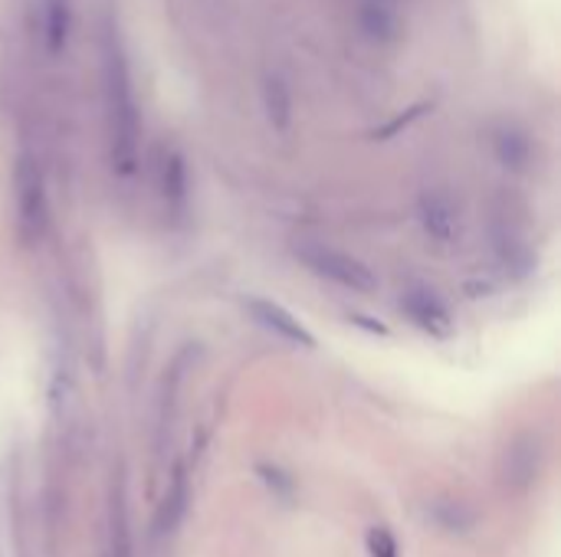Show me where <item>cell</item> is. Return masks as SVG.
<instances>
[{
  "label": "cell",
  "mask_w": 561,
  "mask_h": 557,
  "mask_svg": "<svg viewBox=\"0 0 561 557\" xmlns=\"http://www.w3.org/2000/svg\"><path fill=\"white\" fill-rule=\"evenodd\" d=\"M102 102H105L112 167L122 177H131L138 167L141 112H138V98H135L128 56H125V46L115 30H108L102 39Z\"/></svg>",
  "instance_id": "6da1fadb"
},
{
  "label": "cell",
  "mask_w": 561,
  "mask_h": 557,
  "mask_svg": "<svg viewBox=\"0 0 561 557\" xmlns=\"http://www.w3.org/2000/svg\"><path fill=\"white\" fill-rule=\"evenodd\" d=\"M293 256L299 259L302 269H309L316 279L342 289V292H352V295H375L378 292V276L368 263H362L358 256L345 253V250H335L329 243H316V240H302L293 246Z\"/></svg>",
  "instance_id": "7a4b0ae2"
},
{
  "label": "cell",
  "mask_w": 561,
  "mask_h": 557,
  "mask_svg": "<svg viewBox=\"0 0 561 557\" xmlns=\"http://www.w3.org/2000/svg\"><path fill=\"white\" fill-rule=\"evenodd\" d=\"M13 204H16V233L23 243H33L46 227V184H43L39 161L30 151H20L13 164Z\"/></svg>",
  "instance_id": "3957f363"
},
{
  "label": "cell",
  "mask_w": 561,
  "mask_h": 557,
  "mask_svg": "<svg viewBox=\"0 0 561 557\" xmlns=\"http://www.w3.org/2000/svg\"><path fill=\"white\" fill-rule=\"evenodd\" d=\"M404 318L411 325H417L424 335L431 338H450L454 335V315L447 309V302L424 282H411L401 289V299H398Z\"/></svg>",
  "instance_id": "277c9868"
},
{
  "label": "cell",
  "mask_w": 561,
  "mask_h": 557,
  "mask_svg": "<svg viewBox=\"0 0 561 557\" xmlns=\"http://www.w3.org/2000/svg\"><path fill=\"white\" fill-rule=\"evenodd\" d=\"M187 506H191V466H187V460H178L171 469L168 489L158 502V512H154V535L158 538L174 535L187 515Z\"/></svg>",
  "instance_id": "5b68a950"
},
{
  "label": "cell",
  "mask_w": 561,
  "mask_h": 557,
  "mask_svg": "<svg viewBox=\"0 0 561 557\" xmlns=\"http://www.w3.org/2000/svg\"><path fill=\"white\" fill-rule=\"evenodd\" d=\"M247 309H250V318H253L260 328H266L273 338H279V341H286V345H302V348H312V345H316L312 332H309L296 315H289L283 305H276V302H270V299H250Z\"/></svg>",
  "instance_id": "8992f818"
},
{
  "label": "cell",
  "mask_w": 561,
  "mask_h": 557,
  "mask_svg": "<svg viewBox=\"0 0 561 557\" xmlns=\"http://www.w3.org/2000/svg\"><path fill=\"white\" fill-rule=\"evenodd\" d=\"M421 223H424V233L431 236V243L437 246H454L457 243V210L450 204V197L444 194H424L421 200Z\"/></svg>",
  "instance_id": "52a82bcc"
},
{
  "label": "cell",
  "mask_w": 561,
  "mask_h": 557,
  "mask_svg": "<svg viewBox=\"0 0 561 557\" xmlns=\"http://www.w3.org/2000/svg\"><path fill=\"white\" fill-rule=\"evenodd\" d=\"M398 3L401 0H362V30L378 43H391L401 26Z\"/></svg>",
  "instance_id": "ba28073f"
},
{
  "label": "cell",
  "mask_w": 561,
  "mask_h": 557,
  "mask_svg": "<svg viewBox=\"0 0 561 557\" xmlns=\"http://www.w3.org/2000/svg\"><path fill=\"white\" fill-rule=\"evenodd\" d=\"M161 194H164L168 210H174V213L181 217L184 207H187V197H191V184H187L184 158H181L178 151H168V154L161 158Z\"/></svg>",
  "instance_id": "9c48e42d"
},
{
  "label": "cell",
  "mask_w": 561,
  "mask_h": 557,
  "mask_svg": "<svg viewBox=\"0 0 561 557\" xmlns=\"http://www.w3.org/2000/svg\"><path fill=\"white\" fill-rule=\"evenodd\" d=\"M69 0H39V33L49 53H62L69 39Z\"/></svg>",
  "instance_id": "30bf717a"
},
{
  "label": "cell",
  "mask_w": 561,
  "mask_h": 557,
  "mask_svg": "<svg viewBox=\"0 0 561 557\" xmlns=\"http://www.w3.org/2000/svg\"><path fill=\"white\" fill-rule=\"evenodd\" d=\"M263 108H266V118L276 131H286L289 121H293V95L289 89L283 85V79L270 76L263 82Z\"/></svg>",
  "instance_id": "8fae6325"
},
{
  "label": "cell",
  "mask_w": 561,
  "mask_h": 557,
  "mask_svg": "<svg viewBox=\"0 0 561 557\" xmlns=\"http://www.w3.org/2000/svg\"><path fill=\"white\" fill-rule=\"evenodd\" d=\"M365 548H368V557H404L394 532L388 525H371L365 532Z\"/></svg>",
  "instance_id": "7c38bea8"
},
{
  "label": "cell",
  "mask_w": 561,
  "mask_h": 557,
  "mask_svg": "<svg viewBox=\"0 0 561 557\" xmlns=\"http://www.w3.org/2000/svg\"><path fill=\"white\" fill-rule=\"evenodd\" d=\"M115 509H118V519L112 522V552H108V557H131V535L125 525V509H122V502Z\"/></svg>",
  "instance_id": "4fadbf2b"
}]
</instances>
